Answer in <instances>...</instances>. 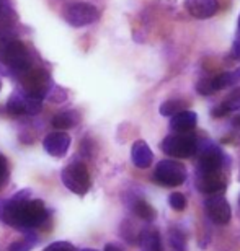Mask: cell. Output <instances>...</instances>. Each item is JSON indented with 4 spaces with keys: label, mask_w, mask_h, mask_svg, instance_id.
<instances>
[{
    "label": "cell",
    "mask_w": 240,
    "mask_h": 251,
    "mask_svg": "<svg viewBox=\"0 0 240 251\" xmlns=\"http://www.w3.org/2000/svg\"><path fill=\"white\" fill-rule=\"evenodd\" d=\"M49 219L43 201L31 199V189H22L12 199L0 202V220L13 228L31 232Z\"/></svg>",
    "instance_id": "1"
},
{
    "label": "cell",
    "mask_w": 240,
    "mask_h": 251,
    "mask_svg": "<svg viewBox=\"0 0 240 251\" xmlns=\"http://www.w3.org/2000/svg\"><path fill=\"white\" fill-rule=\"evenodd\" d=\"M2 67L17 75L31 67L28 51L23 43L17 41V39L0 38V69Z\"/></svg>",
    "instance_id": "2"
},
{
    "label": "cell",
    "mask_w": 240,
    "mask_h": 251,
    "mask_svg": "<svg viewBox=\"0 0 240 251\" xmlns=\"http://www.w3.org/2000/svg\"><path fill=\"white\" fill-rule=\"evenodd\" d=\"M61 179L64 186L77 196H85L90 191V186H92L87 165L83 162H77V160H72L67 167L62 168Z\"/></svg>",
    "instance_id": "3"
},
{
    "label": "cell",
    "mask_w": 240,
    "mask_h": 251,
    "mask_svg": "<svg viewBox=\"0 0 240 251\" xmlns=\"http://www.w3.org/2000/svg\"><path fill=\"white\" fill-rule=\"evenodd\" d=\"M20 85L23 88V95L28 97L43 100L48 95L49 88H51V78L49 74L43 69H33L29 67L28 70H25L23 74L18 75Z\"/></svg>",
    "instance_id": "4"
},
{
    "label": "cell",
    "mask_w": 240,
    "mask_h": 251,
    "mask_svg": "<svg viewBox=\"0 0 240 251\" xmlns=\"http://www.w3.org/2000/svg\"><path fill=\"white\" fill-rule=\"evenodd\" d=\"M160 147L165 153H168L170 157L175 158H189L196 153L198 149V137L185 132V134H172L167 135L163 139V142L160 144Z\"/></svg>",
    "instance_id": "5"
},
{
    "label": "cell",
    "mask_w": 240,
    "mask_h": 251,
    "mask_svg": "<svg viewBox=\"0 0 240 251\" xmlns=\"http://www.w3.org/2000/svg\"><path fill=\"white\" fill-rule=\"evenodd\" d=\"M187 168L173 160H162L154 172V179L167 188H177L187 179Z\"/></svg>",
    "instance_id": "6"
},
{
    "label": "cell",
    "mask_w": 240,
    "mask_h": 251,
    "mask_svg": "<svg viewBox=\"0 0 240 251\" xmlns=\"http://www.w3.org/2000/svg\"><path fill=\"white\" fill-rule=\"evenodd\" d=\"M98 17H100L98 8L87 2H76L64 7V18H66V22L71 26L76 28L92 25L93 22H97Z\"/></svg>",
    "instance_id": "7"
},
{
    "label": "cell",
    "mask_w": 240,
    "mask_h": 251,
    "mask_svg": "<svg viewBox=\"0 0 240 251\" xmlns=\"http://www.w3.org/2000/svg\"><path fill=\"white\" fill-rule=\"evenodd\" d=\"M204 209H206L208 217L217 225H227L232 219L231 204L222 194H211L204 201Z\"/></svg>",
    "instance_id": "8"
},
{
    "label": "cell",
    "mask_w": 240,
    "mask_h": 251,
    "mask_svg": "<svg viewBox=\"0 0 240 251\" xmlns=\"http://www.w3.org/2000/svg\"><path fill=\"white\" fill-rule=\"evenodd\" d=\"M196 188L204 194H222L227 189L226 172L196 173Z\"/></svg>",
    "instance_id": "9"
},
{
    "label": "cell",
    "mask_w": 240,
    "mask_h": 251,
    "mask_svg": "<svg viewBox=\"0 0 240 251\" xmlns=\"http://www.w3.org/2000/svg\"><path fill=\"white\" fill-rule=\"evenodd\" d=\"M71 135L62 132V130H56L46 135V139L43 140V147L44 150L51 155V157L61 158L67 153L69 147H71Z\"/></svg>",
    "instance_id": "10"
},
{
    "label": "cell",
    "mask_w": 240,
    "mask_h": 251,
    "mask_svg": "<svg viewBox=\"0 0 240 251\" xmlns=\"http://www.w3.org/2000/svg\"><path fill=\"white\" fill-rule=\"evenodd\" d=\"M185 8L191 17L204 20L214 17L219 5L217 0H185Z\"/></svg>",
    "instance_id": "11"
},
{
    "label": "cell",
    "mask_w": 240,
    "mask_h": 251,
    "mask_svg": "<svg viewBox=\"0 0 240 251\" xmlns=\"http://www.w3.org/2000/svg\"><path fill=\"white\" fill-rule=\"evenodd\" d=\"M198 124V116L194 111H189V109H183V111L177 113L170 121V127L175 132L185 134V132H191V130L196 127Z\"/></svg>",
    "instance_id": "12"
},
{
    "label": "cell",
    "mask_w": 240,
    "mask_h": 251,
    "mask_svg": "<svg viewBox=\"0 0 240 251\" xmlns=\"http://www.w3.org/2000/svg\"><path fill=\"white\" fill-rule=\"evenodd\" d=\"M131 160L137 168L144 170V168L151 167L152 160H154V153H152L151 147L147 145V142H144V140H136V142L133 144Z\"/></svg>",
    "instance_id": "13"
},
{
    "label": "cell",
    "mask_w": 240,
    "mask_h": 251,
    "mask_svg": "<svg viewBox=\"0 0 240 251\" xmlns=\"http://www.w3.org/2000/svg\"><path fill=\"white\" fill-rule=\"evenodd\" d=\"M237 109H240V87L234 88L232 92L226 97V100H224V101L219 104L217 108L213 109V116L214 118H221L226 113L237 111Z\"/></svg>",
    "instance_id": "14"
},
{
    "label": "cell",
    "mask_w": 240,
    "mask_h": 251,
    "mask_svg": "<svg viewBox=\"0 0 240 251\" xmlns=\"http://www.w3.org/2000/svg\"><path fill=\"white\" fill-rule=\"evenodd\" d=\"M139 243L144 251H162V240L157 230L146 228L139 233Z\"/></svg>",
    "instance_id": "15"
},
{
    "label": "cell",
    "mask_w": 240,
    "mask_h": 251,
    "mask_svg": "<svg viewBox=\"0 0 240 251\" xmlns=\"http://www.w3.org/2000/svg\"><path fill=\"white\" fill-rule=\"evenodd\" d=\"M79 121H80V116H79L77 111H62V113H59L53 118L51 124H53L54 129L62 130V129L76 127V126L79 124Z\"/></svg>",
    "instance_id": "16"
},
{
    "label": "cell",
    "mask_w": 240,
    "mask_h": 251,
    "mask_svg": "<svg viewBox=\"0 0 240 251\" xmlns=\"http://www.w3.org/2000/svg\"><path fill=\"white\" fill-rule=\"evenodd\" d=\"M131 209H133V212L136 217L146 220V222H154L157 217V210L154 209L149 202H146L144 199H134Z\"/></svg>",
    "instance_id": "17"
},
{
    "label": "cell",
    "mask_w": 240,
    "mask_h": 251,
    "mask_svg": "<svg viewBox=\"0 0 240 251\" xmlns=\"http://www.w3.org/2000/svg\"><path fill=\"white\" fill-rule=\"evenodd\" d=\"M240 82V69L234 70V72H224L221 75H217V77L213 78V88L214 92L216 90H224L227 87H232V85H236Z\"/></svg>",
    "instance_id": "18"
},
{
    "label": "cell",
    "mask_w": 240,
    "mask_h": 251,
    "mask_svg": "<svg viewBox=\"0 0 240 251\" xmlns=\"http://www.w3.org/2000/svg\"><path fill=\"white\" fill-rule=\"evenodd\" d=\"M38 243V237L33 232H27L23 238L12 242L8 247V251H31Z\"/></svg>",
    "instance_id": "19"
},
{
    "label": "cell",
    "mask_w": 240,
    "mask_h": 251,
    "mask_svg": "<svg viewBox=\"0 0 240 251\" xmlns=\"http://www.w3.org/2000/svg\"><path fill=\"white\" fill-rule=\"evenodd\" d=\"M7 111L12 116H20L25 113V97L20 93H13L7 101Z\"/></svg>",
    "instance_id": "20"
},
{
    "label": "cell",
    "mask_w": 240,
    "mask_h": 251,
    "mask_svg": "<svg viewBox=\"0 0 240 251\" xmlns=\"http://www.w3.org/2000/svg\"><path fill=\"white\" fill-rule=\"evenodd\" d=\"M187 108V103L180 101V100H167L160 104V114L162 116H175L177 113L183 111Z\"/></svg>",
    "instance_id": "21"
},
{
    "label": "cell",
    "mask_w": 240,
    "mask_h": 251,
    "mask_svg": "<svg viewBox=\"0 0 240 251\" xmlns=\"http://www.w3.org/2000/svg\"><path fill=\"white\" fill-rule=\"evenodd\" d=\"M168 242L170 247L175 251H185L187 250V237L180 228H172L168 233Z\"/></svg>",
    "instance_id": "22"
},
{
    "label": "cell",
    "mask_w": 240,
    "mask_h": 251,
    "mask_svg": "<svg viewBox=\"0 0 240 251\" xmlns=\"http://www.w3.org/2000/svg\"><path fill=\"white\" fill-rule=\"evenodd\" d=\"M23 97H25V113L29 114V116H34V114H38L39 111H41L43 100L28 97V95H23Z\"/></svg>",
    "instance_id": "23"
},
{
    "label": "cell",
    "mask_w": 240,
    "mask_h": 251,
    "mask_svg": "<svg viewBox=\"0 0 240 251\" xmlns=\"http://www.w3.org/2000/svg\"><path fill=\"white\" fill-rule=\"evenodd\" d=\"M168 204L173 210L182 212V210H185V207H187V198H185L182 193H172L168 198Z\"/></svg>",
    "instance_id": "24"
},
{
    "label": "cell",
    "mask_w": 240,
    "mask_h": 251,
    "mask_svg": "<svg viewBox=\"0 0 240 251\" xmlns=\"http://www.w3.org/2000/svg\"><path fill=\"white\" fill-rule=\"evenodd\" d=\"M8 178H10V167H8V162H7V158H5L2 153H0V189L7 186Z\"/></svg>",
    "instance_id": "25"
},
{
    "label": "cell",
    "mask_w": 240,
    "mask_h": 251,
    "mask_svg": "<svg viewBox=\"0 0 240 251\" xmlns=\"http://www.w3.org/2000/svg\"><path fill=\"white\" fill-rule=\"evenodd\" d=\"M46 97H49V100H51L53 103H62L64 100L67 98V93L64 92L62 88L56 87V85H51V88H49Z\"/></svg>",
    "instance_id": "26"
},
{
    "label": "cell",
    "mask_w": 240,
    "mask_h": 251,
    "mask_svg": "<svg viewBox=\"0 0 240 251\" xmlns=\"http://www.w3.org/2000/svg\"><path fill=\"white\" fill-rule=\"evenodd\" d=\"M196 92L203 97H208V95L214 93V88H213V78H201L199 82L196 83Z\"/></svg>",
    "instance_id": "27"
},
{
    "label": "cell",
    "mask_w": 240,
    "mask_h": 251,
    "mask_svg": "<svg viewBox=\"0 0 240 251\" xmlns=\"http://www.w3.org/2000/svg\"><path fill=\"white\" fill-rule=\"evenodd\" d=\"M43 251H77V250L69 242H54L51 245H48Z\"/></svg>",
    "instance_id": "28"
},
{
    "label": "cell",
    "mask_w": 240,
    "mask_h": 251,
    "mask_svg": "<svg viewBox=\"0 0 240 251\" xmlns=\"http://www.w3.org/2000/svg\"><path fill=\"white\" fill-rule=\"evenodd\" d=\"M105 251H123L119 247H116V245H113V243H108L107 247H105Z\"/></svg>",
    "instance_id": "29"
},
{
    "label": "cell",
    "mask_w": 240,
    "mask_h": 251,
    "mask_svg": "<svg viewBox=\"0 0 240 251\" xmlns=\"http://www.w3.org/2000/svg\"><path fill=\"white\" fill-rule=\"evenodd\" d=\"M232 124L236 126V127H240V116H236L234 118V121H232Z\"/></svg>",
    "instance_id": "30"
},
{
    "label": "cell",
    "mask_w": 240,
    "mask_h": 251,
    "mask_svg": "<svg viewBox=\"0 0 240 251\" xmlns=\"http://www.w3.org/2000/svg\"><path fill=\"white\" fill-rule=\"evenodd\" d=\"M80 251H97V250H92V248H85V250H80Z\"/></svg>",
    "instance_id": "31"
},
{
    "label": "cell",
    "mask_w": 240,
    "mask_h": 251,
    "mask_svg": "<svg viewBox=\"0 0 240 251\" xmlns=\"http://www.w3.org/2000/svg\"><path fill=\"white\" fill-rule=\"evenodd\" d=\"M239 31H240V17H239Z\"/></svg>",
    "instance_id": "32"
},
{
    "label": "cell",
    "mask_w": 240,
    "mask_h": 251,
    "mask_svg": "<svg viewBox=\"0 0 240 251\" xmlns=\"http://www.w3.org/2000/svg\"><path fill=\"white\" fill-rule=\"evenodd\" d=\"M0 90H2V82H0Z\"/></svg>",
    "instance_id": "33"
},
{
    "label": "cell",
    "mask_w": 240,
    "mask_h": 251,
    "mask_svg": "<svg viewBox=\"0 0 240 251\" xmlns=\"http://www.w3.org/2000/svg\"><path fill=\"white\" fill-rule=\"evenodd\" d=\"M239 201H240V198H239Z\"/></svg>",
    "instance_id": "34"
},
{
    "label": "cell",
    "mask_w": 240,
    "mask_h": 251,
    "mask_svg": "<svg viewBox=\"0 0 240 251\" xmlns=\"http://www.w3.org/2000/svg\"><path fill=\"white\" fill-rule=\"evenodd\" d=\"M0 8H2V7H0Z\"/></svg>",
    "instance_id": "35"
}]
</instances>
